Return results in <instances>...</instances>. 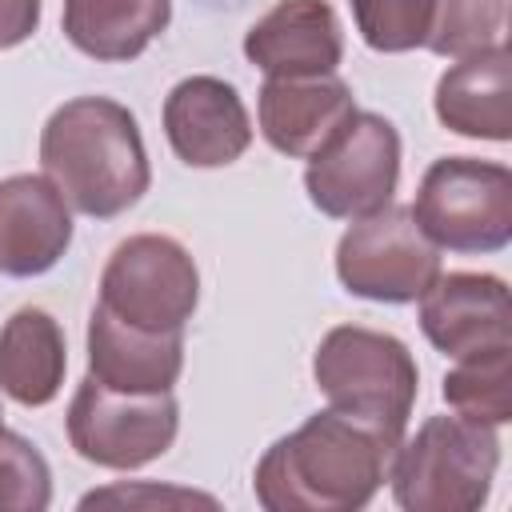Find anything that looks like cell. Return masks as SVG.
<instances>
[{
	"label": "cell",
	"mask_w": 512,
	"mask_h": 512,
	"mask_svg": "<svg viewBox=\"0 0 512 512\" xmlns=\"http://www.w3.org/2000/svg\"><path fill=\"white\" fill-rule=\"evenodd\" d=\"M400 440L364 416L324 408L260 456L252 492L268 512H356L388 480Z\"/></svg>",
	"instance_id": "cell-1"
},
{
	"label": "cell",
	"mask_w": 512,
	"mask_h": 512,
	"mask_svg": "<svg viewBox=\"0 0 512 512\" xmlns=\"http://www.w3.org/2000/svg\"><path fill=\"white\" fill-rule=\"evenodd\" d=\"M40 168L60 196L92 220L128 212L152 184L136 116L108 96H76L48 116Z\"/></svg>",
	"instance_id": "cell-2"
},
{
	"label": "cell",
	"mask_w": 512,
	"mask_h": 512,
	"mask_svg": "<svg viewBox=\"0 0 512 512\" xmlns=\"http://www.w3.org/2000/svg\"><path fill=\"white\" fill-rule=\"evenodd\" d=\"M500 468L492 424L464 416H428L392 460V496L408 512H476Z\"/></svg>",
	"instance_id": "cell-3"
},
{
	"label": "cell",
	"mask_w": 512,
	"mask_h": 512,
	"mask_svg": "<svg viewBox=\"0 0 512 512\" xmlns=\"http://www.w3.org/2000/svg\"><path fill=\"white\" fill-rule=\"evenodd\" d=\"M312 376L332 408L364 416L388 428L392 436H404L420 392V368L408 344L396 340L392 332L336 324L316 344Z\"/></svg>",
	"instance_id": "cell-4"
},
{
	"label": "cell",
	"mask_w": 512,
	"mask_h": 512,
	"mask_svg": "<svg viewBox=\"0 0 512 512\" xmlns=\"http://www.w3.org/2000/svg\"><path fill=\"white\" fill-rule=\"evenodd\" d=\"M416 224L448 252H500L512 240V172L496 160L440 156L416 192Z\"/></svg>",
	"instance_id": "cell-5"
},
{
	"label": "cell",
	"mask_w": 512,
	"mask_h": 512,
	"mask_svg": "<svg viewBox=\"0 0 512 512\" xmlns=\"http://www.w3.org/2000/svg\"><path fill=\"white\" fill-rule=\"evenodd\" d=\"M400 184V132L376 112H352L304 168L312 208L332 220H360L392 204Z\"/></svg>",
	"instance_id": "cell-6"
},
{
	"label": "cell",
	"mask_w": 512,
	"mask_h": 512,
	"mask_svg": "<svg viewBox=\"0 0 512 512\" xmlns=\"http://www.w3.org/2000/svg\"><path fill=\"white\" fill-rule=\"evenodd\" d=\"M180 428L172 392H116L92 376L68 404V440L80 460L132 472L160 460Z\"/></svg>",
	"instance_id": "cell-7"
},
{
	"label": "cell",
	"mask_w": 512,
	"mask_h": 512,
	"mask_svg": "<svg viewBox=\"0 0 512 512\" xmlns=\"http://www.w3.org/2000/svg\"><path fill=\"white\" fill-rule=\"evenodd\" d=\"M200 300V272L172 236L140 232L112 248L100 272V304L148 332H184Z\"/></svg>",
	"instance_id": "cell-8"
},
{
	"label": "cell",
	"mask_w": 512,
	"mask_h": 512,
	"mask_svg": "<svg viewBox=\"0 0 512 512\" xmlns=\"http://www.w3.org/2000/svg\"><path fill=\"white\" fill-rule=\"evenodd\" d=\"M336 276L352 296L376 304H416L440 276V248L424 236L412 208H380L352 220L336 244Z\"/></svg>",
	"instance_id": "cell-9"
},
{
	"label": "cell",
	"mask_w": 512,
	"mask_h": 512,
	"mask_svg": "<svg viewBox=\"0 0 512 512\" xmlns=\"http://www.w3.org/2000/svg\"><path fill=\"white\" fill-rule=\"evenodd\" d=\"M420 328L452 360L512 344L508 284L488 272H440L420 296Z\"/></svg>",
	"instance_id": "cell-10"
},
{
	"label": "cell",
	"mask_w": 512,
	"mask_h": 512,
	"mask_svg": "<svg viewBox=\"0 0 512 512\" xmlns=\"http://www.w3.org/2000/svg\"><path fill=\"white\" fill-rule=\"evenodd\" d=\"M164 136L188 168H224L252 144V120L232 84L188 76L164 100Z\"/></svg>",
	"instance_id": "cell-11"
},
{
	"label": "cell",
	"mask_w": 512,
	"mask_h": 512,
	"mask_svg": "<svg viewBox=\"0 0 512 512\" xmlns=\"http://www.w3.org/2000/svg\"><path fill=\"white\" fill-rule=\"evenodd\" d=\"M244 56L280 80L332 76L344 60V32L328 0H280L248 28Z\"/></svg>",
	"instance_id": "cell-12"
},
{
	"label": "cell",
	"mask_w": 512,
	"mask_h": 512,
	"mask_svg": "<svg viewBox=\"0 0 512 512\" xmlns=\"http://www.w3.org/2000/svg\"><path fill=\"white\" fill-rule=\"evenodd\" d=\"M72 244V212L48 176H8L0 180V272L40 276Z\"/></svg>",
	"instance_id": "cell-13"
},
{
	"label": "cell",
	"mask_w": 512,
	"mask_h": 512,
	"mask_svg": "<svg viewBox=\"0 0 512 512\" xmlns=\"http://www.w3.org/2000/svg\"><path fill=\"white\" fill-rule=\"evenodd\" d=\"M184 368L180 332H148L124 324L104 304L88 320V376L116 392H172Z\"/></svg>",
	"instance_id": "cell-14"
},
{
	"label": "cell",
	"mask_w": 512,
	"mask_h": 512,
	"mask_svg": "<svg viewBox=\"0 0 512 512\" xmlns=\"http://www.w3.org/2000/svg\"><path fill=\"white\" fill-rule=\"evenodd\" d=\"M356 112L352 88L332 76H308V80H280L268 76L256 100L260 132L264 140L284 156H312L348 116Z\"/></svg>",
	"instance_id": "cell-15"
},
{
	"label": "cell",
	"mask_w": 512,
	"mask_h": 512,
	"mask_svg": "<svg viewBox=\"0 0 512 512\" xmlns=\"http://www.w3.org/2000/svg\"><path fill=\"white\" fill-rule=\"evenodd\" d=\"M512 52L488 44L460 56L436 84V116L448 132L472 140H512V100H508Z\"/></svg>",
	"instance_id": "cell-16"
},
{
	"label": "cell",
	"mask_w": 512,
	"mask_h": 512,
	"mask_svg": "<svg viewBox=\"0 0 512 512\" xmlns=\"http://www.w3.org/2000/svg\"><path fill=\"white\" fill-rule=\"evenodd\" d=\"M64 332L44 308H20L0 328V392L24 408H44L64 384Z\"/></svg>",
	"instance_id": "cell-17"
},
{
	"label": "cell",
	"mask_w": 512,
	"mask_h": 512,
	"mask_svg": "<svg viewBox=\"0 0 512 512\" xmlns=\"http://www.w3.org/2000/svg\"><path fill=\"white\" fill-rule=\"evenodd\" d=\"M172 20V0H64V36L76 52L124 64L136 60Z\"/></svg>",
	"instance_id": "cell-18"
},
{
	"label": "cell",
	"mask_w": 512,
	"mask_h": 512,
	"mask_svg": "<svg viewBox=\"0 0 512 512\" xmlns=\"http://www.w3.org/2000/svg\"><path fill=\"white\" fill-rule=\"evenodd\" d=\"M444 400L456 416L476 424H508L512 420V344L464 356L444 376Z\"/></svg>",
	"instance_id": "cell-19"
},
{
	"label": "cell",
	"mask_w": 512,
	"mask_h": 512,
	"mask_svg": "<svg viewBox=\"0 0 512 512\" xmlns=\"http://www.w3.org/2000/svg\"><path fill=\"white\" fill-rule=\"evenodd\" d=\"M352 16L372 52H412L428 44L436 0H352Z\"/></svg>",
	"instance_id": "cell-20"
},
{
	"label": "cell",
	"mask_w": 512,
	"mask_h": 512,
	"mask_svg": "<svg viewBox=\"0 0 512 512\" xmlns=\"http://www.w3.org/2000/svg\"><path fill=\"white\" fill-rule=\"evenodd\" d=\"M508 0H436V20L428 32V44L436 56H468L488 44H496L504 24Z\"/></svg>",
	"instance_id": "cell-21"
},
{
	"label": "cell",
	"mask_w": 512,
	"mask_h": 512,
	"mask_svg": "<svg viewBox=\"0 0 512 512\" xmlns=\"http://www.w3.org/2000/svg\"><path fill=\"white\" fill-rule=\"evenodd\" d=\"M52 504L48 460L16 432L0 428V512H44Z\"/></svg>",
	"instance_id": "cell-22"
},
{
	"label": "cell",
	"mask_w": 512,
	"mask_h": 512,
	"mask_svg": "<svg viewBox=\"0 0 512 512\" xmlns=\"http://www.w3.org/2000/svg\"><path fill=\"white\" fill-rule=\"evenodd\" d=\"M96 504H116V508H220L216 496H204V492H188V488H156V484H116V488H100V492H88L80 500V508H96Z\"/></svg>",
	"instance_id": "cell-23"
},
{
	"label": "cell",
	"mask_w": 512,
	"mask_h": 512,
	"mask_svg": "<svg viewBox=\"0 0 512 512\" xmlns=\"http://www.w3.org/2000/svg\"><path fill=\"white\" fill-rule=\"evenodd\" d=\"M40 28V0H0V52L24 44Z\"/></svg>",
	"instance_id": "cell-24"
},
{
	"label": "cell",
	"mask_w": 512,
	"mask_h": 512,
	"mask_svg": "<svg viewBox=\"0 0 512 512\" xmlns=\"http://www.w3.org/2000/svg\"><path fill=\"white\" fill-rule=\"evenodd\" d=\"M0 428H4V412H0Z\"/></svg>",
	"instance_id": "cell-25"
}]
</instances>
